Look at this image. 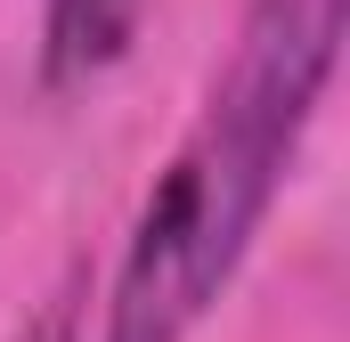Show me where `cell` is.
<instances>
[{
    "label": "cell",
    "mask_w": 350,
    "mask_h": 342,
    "mask_svg": "<svg viewBox=\"0 0 350 342\" xmlns=\"http://www.w3.org/2000/svg\"><path fill=\"white\" fill-rule=\"evenodd\" d=\"M16 342H82V310H74V293H57V302H41L25 326H16Z\"/></svg>",
    "instance_id": "cell-3"
},
{
    "label": "cell",
    "mask_w": 350,
    "mask_h": 342,
    "mask_svg": "<svg viewBox=\"0 0 350 342\" xmlns=\"http://www.w3.org/2000/svg\"><path fill=\"white\" fill-rule=\"evenodd\" d=\"M139 25H147V0H49V16H41V90L49 98L98 90L131 57Z\"/></svg>",
    "instance_id": "cell-2"
},
{
    "label": "cell",
    "mask_w": 350,
    "mask_h": 342,
    "mask_svg": "<svg viewBox=\"0 0 350 342\" xmlns=\"http://www.w3.org/2000/svg\"><path fill=\"white\" fill-rule=\"evenodd\" d=\"M350 0H253L172 163L139 196L98 342H187L228 293L342 57Z\"/></svg>",
    "instance_id": "cell-1"
}]
</instances>
